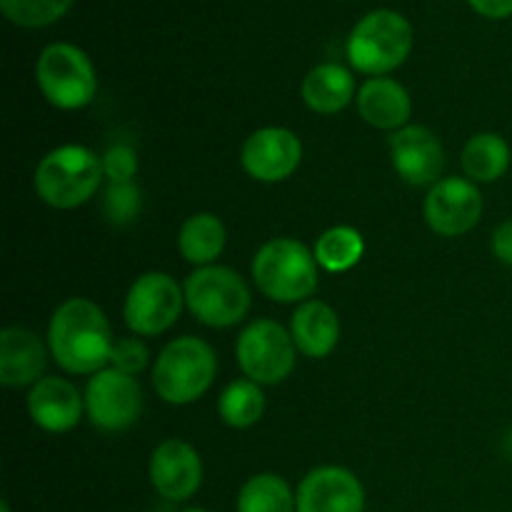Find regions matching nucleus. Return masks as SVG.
<instances>
[{
	"label": "nucleus",
	"mask_w": 512,
	"mask_h": 512,
	"mask_svg": "<svg viewBox=\"0 0 512 512\" xmlns=\"http://www.w3.org/2000/svg\"><path fill=\"white\" fill-rule=\"evenodd\" d=\"M393 168L408 185H435L445 168L440 138L425 125H405L388 138Z\"/></svg>",
	"instance_id": "nucleus-14"
},
{
	"label": "nucleus",
	"mask_w": 512,
	"mask_h": 512,
	"mask_svg": "<svg viewBox=\"0 0 512 512\" xmlns=\"http://www.w3.org/2000/svg\"><path fill=\"white\" fill-rule=\"evenodd\" d=\"M85 400L65 378H43L28 395V413L38 428L48 433H68L80 423Z\"/></svg>",
	"instance_id": "nucleus-16"
},
{
	"label": "nucleus",
	"mask_w": 512,
	"mask_h": 512,
	"mask_svg": "<svg viewBox=\"0 0 512 512\" xmlns=\"http://www.w3.org/2000/svg\"><path fill=\"white\" fill-rule=\"evenodd\" d=\"M413 50V28L395 10H373L353 28L348 38V58L365 75L390 73L408 60Z\"/></svg>",
	"instance_id": "nucleus-5"
},
{
	"label": "nucleus",
	"mask_w": 512,
	"mask_h": 512,
	"mask_svg": "<svg viewBox=\"0 0 512 512\" xmlns=\"http://www.w3.org/2000/svg\"><path fill=\"white\" fill-rule=\"evenodd\" d=\"M73 0H0L5 18L20 28H45L63 18Z\"/></svg>",
	"instance_id": "nucleus-26"
},
{
	"label": "nucleus",
	"mask_w": 512,
	"mask_h": 512,
	"mask_svg": "<svg viewBox=\"0 0 512 512\" xmlns=\"http://www.w3.org/2000/svg\"><path fill=\"white\" fill-rule=\"evenodd\" d=\"M358 113L368 125L378 130H400L408 123L413 113L410 95L398 80L393 78H370L360 85Z\"/></svg>",
	"instance_id": "nucleus-18"
},
{
	"label": "nucleus",
	"mask_w": 512,
	"mask_h": 512,
	"mask_svg": "<svg viewBox=\"0 0 512 512\" xmlns=\"http://www.w3.org/2000/svg\"><path fill=\"white\" fill-rule=\"evenodd\" d=\"M225 248V225L213 213H195L183 223L178 233V250L188 263L213 265Z\"/></svg>",
	"instance_id": "nucleus-21"
},
{
	"label": "nucleus",
	"mask_w": 512,
	"mask_h": 512,
	"mask_svg": "<svg viewBox=\"0 0 512 512\" xmlns=\"http://www.w3.org/2000/svg\"><path fill=\"white\" fill-rule=\"evenodd\" d=\"M295 510L298 512H363V483L340 465L315 468L300 480L295 490Z\"/></svg>",
	"instance_id": "nucleus-13"
},
{
	"label": "nucleus",
	"mask_w": 512,
	"mask_h": 512,
	"mask_svg": "<svg viewBox=\"0 0 512 512\" xmlns=\"http://www.w3.org/2000/svg\"><path fill=\"white\" fill-rule=\"evenodd\" d=\"M143 410V390L133 375L115 368H103L88 380L85 388V413L95 428L105 433L128 430Z\"/></svg>",
	"instance_id": "nucleus-10"
},
{
	"label": "nucleus",
	"mask_w": 512,
	"mask_h": 512,
	"mask_svg": "<svg viewBox=\"0 0 512 512\" xmlns=\"http://www.w3.org/2000/svg\"><path fill=\"white\" fill-rule=\"evenodd\" d=\"M475 13L485 15L490 20H503L512 15V0H468Z\"/></svg>",
	"instance_id": "nucleus-31"
},
{
	"label": "nucleus",
	"mask_w": 512,
	"mask_h": 512,
	"mask_svg": "<svg viewBox=\"0 0 512 512\" xmlns=\"http://www.w3.org/2000/svg\"><path fill=\"white\" fill-rule=\"evenodd\" d=\"M295 340L280 323L260 318L240 333L238 365L245 378L258 385H278L295 368Z\"/></svg>",
	"instance_id": "nucleus-8"
},
{
	"label": "nucleus",
	"mask_w": 512,
	"mask_h": 512,
	"mask_svg": "<svg viewBox=\"0 0 512 512\" xmlns=\"http://www.w3.org/2000/svg\"><path fill=\"white\" fill-rule=\"evenodd\" d=\"M303 93L305 105H308L313 113L320 115H335L343 108H348V103L355 95V80L350 75V70H345L338 63H323L315 65L303 80Z\"/></svg>",
	"instance_id": "nucleus-20"
},
{
	"label": "nucleus",
	"mask_w": 512,
	"mask_h": 512,
	"mask_svg": "<svg viewBox=\"0 0 512 512\" xmlns=\"http://www.w3.org/2000/svg\"><path fill=\"white\" fill-rule=\"evenodd\" d=\"M218 413L230 428H250L265 413V395L253 380H235L223 390L218 400Z\"/></svg>",
	"instance_id": "nucleus-25"
},
{
	"label": "nucleus",
	"mask_w": 512,
	"mask_h": 512,
	"mask_svg": "<svg viewBox=\"0 0 512 512\" xmlns=\"http://www.w3.org/2000/svg\"><path fill=\"white\" fill-rule=\"evenodd\" d=\"M35 80L45 100L60 110L85 108L98 93L93 63L73 43H50L35 65Z\"/></svg>",
	"instance_id": "nucleus-7"
},
{
	"label": "nucleus",
	"mask_w": 512,
	"mask_h": 512,
	"mask_svg": "<svg viewBox=\"0 0 512 512\" xmlns=\"http://www.w3.org/2000/svg\"><path fill=\"white\" fill-rule=\"evenodd\" d=\"M465 178L473 183H495L510 168V145L498 133H478L463 148Z\"/></svg>",
	"instance_id": "nucleus-22"
},
{
	"label": "nucleus",
	"mask_w": 512,
	"mask_h": 512,
	"mask_svg": "<svg viewBox=\"0 0 512 512\" xmlns=\"http://www.w3.org/2000/svg\"><path fill=\"white\" fill-rule=\"evenodd\" d=\"M103 208L110 223L115 225L130 223L140 208L138 185H135L133 180H130V183H110L108 190H105Z\"/></svg>",
	"instance_id": "nucleus-27"
},
{
	"label": "nucleus",
	"mask_w": 512,
	"mask_h": 512,
	"mask_svg": "<svg viewBox=\"0 0 512 512\" xmlns=\"http://www.w3.org/2000/svg\"><path fill=\"white\" fill-rule=\"evenodd\" d=\"M423 213L435 233L443 238H458L478 225L483 215V195L473 180H438L425 198Z\"/></svg>",
	"instance_id": "nucleus-11"
},
{
	"label": "nucleus",
	"mask_w": 512,
	"mask_h": 512,
	"mask_svg": "<svg viewBox=\"0 0 512 512\" xmlns=\"http://www.w3.org/2000/svg\"><path fill=\"white\" fill-rule=\"evenodd\" d=\"M238 512H298L295 493L280 475L260 473L240 488Z\"/></svg>",
	"instance_id": "nucleus-23"
},
{
	"label": "nucleus",
	"mask_w": 512,
	"mask_h": 512,
	"mask_svg": "<svg viewBox=\"0 0 512 512\" xmlns=\"http://www.w3.org/2000/svg\"><path fill=\"white\" fill-rule=\"evenodd\" d=\"M148 348H145V343L140 338H120L115 340L113 345V353H110V365H113L115 370H120V373L125 375H138L140 370H145V365H148Z\"/></svg>",
	"instance_id": "nucleus-28"
},
{
	"label": "nucleus",
	"mask_w": 512,
	"mask_h": 512,
	"mask_svg": "<svg viewBox=\"0 0 512 512\" xmlns=\"http://www.w3.org/2000/svg\"><path fill=\"white\" fill-rule=\"evenodd\" d=\"M493 253L500 263L512 265V218L500 223L493 233Z\"/></svg>",
	"instance_id": "nucleus-30"
},
{
	"label": "nucleus",
	"mask_w": 512,
	"mask_h": 512,
	"mask_svg": "<svg viewBox=\"0 0 512 512\" xmlns=\"http://www.w3.org/2000/svg\"><path fill=\"white\" fill-rule=\"evenodd\" d=\"M185 305L195 320L210 328L238 325L250 310L245 280L225 265H203L185 280Z\"/></svg>",
	"instance_id": "nucleus-6"
},
{
	"label": "nucleus",
	"mask_w": 512,
	"mask_h": 512,
	"mask_svg": "<svg viewBox=\"0 0 512 512\" xmlns=\"http://www.w3.org/2000/svg\"><path fill=\"white\" fill-rule=\"evenodd\" d=\"M290 335L295 348L308 358H328L340 340V320L323 300H305L295 310Z\"/></svg>",
	"instance_id": "nucleus-19"
},
{
	"label": "nucleus",
	"mask_w": 512,
	"mask_h": 512,
	"mask_svg": "<svg viewBox=\"0 0 512 512\" xmlns=\"http://www.w3.org/2000/svg\"><path fill=\"white\" fill-rule=\"evenodd\" d=\"M253 280L275 303H305L318 288V260L300 240H268L253 258Z\"/></svg>",
	"instance_id": "nucleus-3"
},
{
	"label": "nucleus",
	"mask_w": 512,
	"mask_h": 512,
	"mask_svg": "<svg viewBox=\"0 0 512 512\" xmlns=\"http://www.w3.org/2000/svg\"><path fill=\"white\" fill-rule=\"evenodd\" d=\"M150 483L165 500L183 503L203 483V460L198 450L178 438L163 440L150 455Z\"/></svg>",
	"instance_id": "nucleus-15"
},
{
	"label": "nucleus",
	"mask_w": 512,
	"mask_h": 512,
	"mask_svg": "<svg viewBox=\"0 0 512 512\" xmlns=\"http://www.w3.org/2000/svg\"><path fill=\"white\" fill-rule=\"evenodd\" d=\"M0 512H10V505H8V500H3V503H0Z\"/></svg>",
	"instance_id": "nucleus-32"
},
{
	"label": "nucleus",
	"mask_w": 512,
	"mask_h": 512,
	"mask_svg": "<svg viewBox=\"0 0 512 512\" xmlns=\"http://www.w3.org/2000/svg\"><path fill=\"white\" fill-rule=\"evenodd\" d=\"M183 512H210V510H203V508H188V510H183Z\"/></svg>",
	"instance_id": "nucleus-33"
},
{
	"label": "nucleus",
	"mask_w": 512,
	"mask_h": 512,
	"mask_svg": "<svg viewBox=\"0 0 512 512\" xmlns=\"http://www.w3.org/2000/svg\"><path fill=\"white\" fill-rule=\"evenodd\" d=\"M105 178L103 158L83 145H60L38 163L33 175L35 193L58 210H73L88 203Z\"/></svg>",
	"instance_id": "nucleus-2"
},
{
	"label": "nucleus",
	"mask_w": 512,
	"mask_h": 512,
	"mask_svg": "<svg viewBox=\"0 0 512 512\" xmlns=\"http://www.w3.org/2000/svg\"><path fill=\"white\" fill-rule=\"evenodd\" d=\"M113 333L103 310L88 298H70L53 313L48 348L70 375H95L110 363Z\"/></svg>",
	"instance_id": "nucleus-1"
},
{
	"label": "nucleus",
	"mask_w": 512,
	"mask_h": 512,
	"mask_svg": "<svg viewBox=\"0 0 512 512\" xmlns=\"http://www.w3.org/2000/svg\"><path fill=\"white\" fill-rule=\"evenodd\" d=\"M218 360L213 348L195 335L173 340L153 365V388L165 403L190 405L213 385Z\"/></svg>",
	"instance_id": "nucleus-4"
},
{
	"label": "nucleus",
	"mask_w": 512,
	"mask_h": 512,
	"mask_svg": "<svg viewBox=\"0 0 512 512\" xmlns=\"http://www.w3.org/2000/svg\"><path fill=\"white\" fill-rule=\"evenodd\" d=\"M45 365H48V353L45 345L33 330L5 328L0 333V383L5 388H23V385H35L43 380Z\"/></svg>",
	"instance_id": "nucleus-17"
},
{
	"label": "nucleus",
	"mask_w": 512,
	"mask_h": 512,
	"mask_svg": "<svg viewBox=\"0 0 512 512\" xmlns=\"http://www.w3.org/2000/svg\"><path fill=\"white\" fill-rule=\"evenodd\" d=\"M103 170L110 183H130L138 173V155L130 145H113L103 155Z\"/></svg>",
	"instance_id": "nucleus-29"
},
{
	"label": "nucleus",
	"mask_w": 512,
	"mask_h": 512,
	"mask_svg": "<svg viewBox=\"0 0 512 512\" xmlns=\"http://www.w3.org/2000/svg\"><path fill=\"white\" fill-rule=\"evenodd\" d=\"M365 253L363 235L350 225L325 230L315 243V260L328 273H345L360 263Z\"/></svg>",
	"instance_id": "nucleus-24"
},
{
	"label": "nucleus",
	"mask_w": 512,
	"mask_h": 512,
	"mask_svg": "<svg viewBox=\"0 0 512 512\" xmlns=\"http://www.w3.org/2000/svg\"><path fill=\"white\" fill-rule=\"evenodd\" d=\"M303 143L288 128H260L245 140L240 163L260 183H280L298 170Z\"/></svg>",
	"instance_id": "nucleus-12"
},
{
	"label": "nucleus",
	"mask_w": 512,
	"mask_h": 512,
	"mask_svg": "<svg viewBox=\"0 0 512 512\" xmlns=\"http://www.w3.org/2000/svg\"><path fill=\"white\" fill-rule=\"evenodd\" d=\"M185 305V290L168 273H143L125 295V325L140 338H153L173 328Z\"/></svg>",
	"instance_id": "nucleus-9"
}]
</instances>
